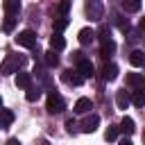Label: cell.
Returning a JSON list of instances; mask_svg holds the SVG:
<instances>
[{
    "mask_svg": "<svg viewBox=\"0 0 145 145\" xmlns=\"http://www.w3.org/2000/svg\"><path fill=\"white\" fill-rule=\"evenodd\" d=\"M25 63V59L23 57H16V54H7L5 57V61L0 63V72L2 75H9V72H18V68Z\"/></svg>",
    "mask_w": 145,
    "mask_h": 145,
    "instance_id": "1",
    "label": "cell"
},
{
    "mask_svg": "<svg viewBox=\"0 0 145 145\" xmlns=\"http://www.w3.org/2000/svg\"><path fill=\"white\" fill-rule=\"evenodd\" d=\"M45 109H48V113H61V111L66 109V102H63V97H61L57 91H50V93H48Z\"/></svg>",
    "mask_w": 145,
    "mask_h": 145,
    "instance_id": "2",
    "label": "cell"
},
{
    "mask_svg": "<svg viewBox=\"0 0 145 145\" xmlns=\"http://www.w3.org/2000/svg\"><path fill=\"white\" fill-rule=\"evenodd\" d=\"M86 16L91 18V20H102V16H104V5H102V0H86Z\"/></svg>",
    "mask_w": 145,
    "mask_h": 145,
    "instance_id": "3",
    "label": "cell"
},
{
    "mask_svg": "<svg viewBox=\"0 0 145 145\" xmlns=\"http://www.w3.org/2000/svg\"><path fill=\"white\" fill-rule=\"evenodd\" d=\"M16 43H18L20 48H34V45H36V34H34L32 29H23V32H18V36H16Z\"/></svg>",
    "mask_w": 145,
    "mask_h": 145,
    "instance_id": "4",
    "label": "cell"
},
{
    "mask_svg": "<svg viewBox=\"0 0 145 145\" xmlns=\"http://www.w3.org/2000/svg\"><path fill=\"white\" fill-rule=\"evenodd\" d=\"M75 70H77V72H79V75H82L84 79H86V77H93V75H95V66H93V63H91L88 59H82V61H77V68H75Z\"/></svg>",
    "mask_w": 145,
    "mask_h": 145,
    "instance_id": "5",
    "label": "cell"
},
{
    "mask_svg": "<svg viewBox=\"0 0 145 145\" xmlns=\"http://www.w3.org/2000/svg\"><path fill=\"white\" fill-rule=\"evenodd\" d=\"M97 125H100V118L93 113V116H86L84 120H82V131L84 134H93L95 129H97Z\"/></svg>",
    "mask_w": 145,
    "mask_h": 145,
    "instance_id": "6",
    "label": "cell"
},
{
    "mask_svg": "<svg viewBox=\"0 0 145 145\" xmlns=\"http://www.w3.org/2000/svg\"><path fill=\"white\" fill-rule=\"evenodd\" d=\"M61 79H63L66 84H70V86H79V84L84 82V77H82V75H79L77 70H63Z\"/></svg>",
    "mask_w": 145,
    "mask_h": 145,
    "instance_id": "7",
    "label": "cell"
},
{
    "mask_svg": "<svg viewBox=\"0 0 145 145\" xmlns=\"http://www.w3.org/2000/svg\"><path fill=\"white\" fill-rule=\"evenodd\" d=\"M118 77V66L116 63H104V68H102V79L104 82H113Z\"/></svg>",
    "mask_w": 145,
    "mask_h": 145,
    "instance_id": "8",
    "label": "cell"
},
{
    "mask_svg": "<svg viewBox=\"0 0 145 145\" xmlns=\"http://www.w3.org/2000/svg\"><path fill=\"white\" fill-rule=\"evenodd\" d=\"M16 86H18V88H29V86H32V75L18 70V72H16Z\"/></svg>",
    "mask_w": 145,
    "mask_h": 145,
    "instance_id": "9",
    "label": "cell"
},
{
    "mask_svg": "<svg viewBox=\"0 0 145 145\" xmlns=\"http://www.w3.org/2000/svg\"><path fill=\"white\" fill-rule=\"evenodd\" d=\"M2 7L7 16H16L20 11V0H2Z\"/></svg>",
    "mask_w": 145,
    "mask_h": 145,
    "instance_id": "10",
    "label": "cell"
},
{
    "mask_svg": "<svg viewBox=\"0 0 145 145\" xmlns=\"http://www.w3.org/2000/svg\"><path fill=\"white\" fill-rule=\"evenodd\" d=\"M113 52H116V41H113V39H109V41H102V50H100V57H102V59H109Z\"/></svg>",
    "mask_w": 145,
    "mask_h": 145,
    "instance_id": "11",
    "label": "cell"
},
{
    "mask_svg": "<svg viewBox=\"0 0 145 145\" xmlns=\"http://www.w3.org/2000/svg\"><path fill=\"white\" fill-rule=\"evenodd\" d=\"M145 84V77L140 72H127V86H134V88H140Z\"/></svg>",
    "mask_w": 145,
    "mask_h": 145,
    "instance_id": "12",
    "label": "cell"
},
{
    "mask_svg": "<svg viewBox=\"0 0 145 145\" xmlns=\"http://www.w3.org/2000/svg\"><path fill=\"white\" fill-rule=\"evenodd\" d=\"M50 48H52L54 52H59V50H63V48H66V39H63L61 34H57V32H54V34L50 36Z\"/></svg>",
    "mask_w": 145,
    "mask_h": 145,
    "instance_id": "13",
    "label": "cell"
},
{
    "mask_svg": "<svg viewBox=\"0 0 145 145\" xmlns=\"http://www.w3.org/2000/svg\"><path fill=\"white\" fill-rule=\"evenodd\" d=\"M129 63H131L134 68H140V66L145 63V52H143V50H134V52L129 54Z\"/></svg>",
    "mask_w": 145,
    "mask_h": 145,
    "instance_id": "14",
    "label": "cell"
},
{
    "mask_svg": "<svg viewBox=\"0 0 145 145\" xmlns=\"http://www.w3.org/2000/svg\"><path fill=\"white\" fill-rule=\"evenodd\" d=\"M91 109H93V104H91L88 97H79V100L75 102V113H88Z\"/></svg>",
    "mask_w": 145,
    "mask_h": 145,
    "instance_id": "15",
    "label": "cell"
},
{
    "mask_svg": "<svg viewBox=\"0 0 145 145\" xmlns=\"http://www.w3.org/2000/svg\"><path fill=\"white\" fill-rule=\"evenodd\" d=\"M77 39H79V43H82V45H88V43L95 39V32H93V29H88V27H84V29H79Z\"/></svg>",
    "mask_w": 145,
    "mask_h": 145,
    "instance_id": "16",
    "label": "cell"
},
{
    "mask_svg": "<svg viewBox=\"0 0 145 145\" xmlns=\"http://www.w3.org/2000/svg\"><path fill=\"white\" fill-rule=\"evenodd\" d=\"M14 111H9V109H2L0 106V127H9L11 122H14Z\"/></svg>",
    "mask_w": 145,
    "mask_h": 145,
    "instance_id": "17",
    "label": "cell"
},
{
    "mask_svg": "<svg viewBox=\"0 0 145 145\" xmlns=\"http://www.w3.org/2000/svg\"><path fill=\"white\" fill-rule=\"evenodd\" d=\"M140 0H122V9L127 11V14H136V11H140Z\"/></svg>",
    "mask_w": 145,
    "mask_h": 145,
    "instance_id": "18",
    "label": "cell"
},
{
    "mask_svg": "<svg viewBox=\"0 0 145 145\" xmlns=\"http://www.w3.org/2000/svg\"><path fill=\"white\" fill-rule=\"evenodd\" d=\"M116 104H118V109H127L129 106V93L127 91H118L116 93Z\"/></svg>",
    "mask_w": 145,
    "mask_h": 145,
    "instance_id": "19",
    "label": "cell"
},
{
    "mask_svg": "<svg viewBox=\"0 0 145 145\" xmlns=\"http://www.w3.org/2000/svg\"><path fill=\"white\" fill-rule=\"evenodd\" d=\"M118 131H125V134H134L136 131V125H134V120L131 118H122V122H120V127H118Z\"/></svg>",
    "mask_w": 145,
    "mask_h": 145,
    "instance_id": "20",
    "label": "cell"
},
{
    "mask_svg": "<svg viewBox=\"0 0 145 145\" xmlns=\"http://www.w3.org/2000/svg\"><path fill=\"white\" fill-rule=\"evenodd\" d=\"M129 102H131L134 106H143V104H145V95H143V91H140V88H136V91L129 95Z\"/></svg>",
    "mask_w": 145,
    "mask_h": 145,
    "instance_id": "21",
    "label": "cell"
},
{
    "mask_svg": "<svg viewBox=\"0 0 145 145\" xmlns=\"http://www.w3.org/2000/svg\"><path fill=\"white\" fill-rule=\"evenodd\" d=\"M43 54H45V63H48L50 68L59 66V57H57V52H54V50H48V52H43Z\"/></svg>",
    "mask_w": 145,
    "mask_h": 145,
    "instance_id": "22",
    "label": "cell"
},
{
    "mask_svg": "<svg viewBox=\"0 0 145 145\" xmlns=\"http://www.w3.org/2000/svg\"><path fill=\"white\" fill-rule=\"evenodd\" d=\"M39 97H41V91L29 86V88H27V93H25V100H27V102H34V100H39Z\"/></svg>",
    "mask_w": 145,
    "mask_h": 145,
    "instance_id": "23",
    "label": "cell"
},
{
    "mask_svg": "<svg viewBox=\"0 0 145 145\" xmlns=\"http://www.w3.org/2000/svg\"><path fill=\"white\" fill-rule=\"evenodd\" d=\"M68 9H70V0H61V2L57 5V11L61 14V18H66V14H68Z\"/></svg>",
    "mask_w": 145,
    "mask_h": 145,
    "instance_id": "24",
    "label": "cell"
},
{
    "mask_svg": "<svg viewBox=\"0 0 145 145\" xmlns=\"http://www.w3.org/2000/svg\"><path fill=\"white\" fill-rule=\"evenodd\" d=\"M66 27H68V18H57V20H54V32H57V34L63 32Z\"/></svg>",
    "mask_w": 145,
    "mask_h": 145,
    "instance_id": "25",
    "label": "cell"
},
{
    "mask_svg": "<svg viewBox=\"0 0 145 145\" xmlns=\"http://www.w3.org/2000/svg\"><path fill=\"white\" fill-rule=\"evenodd\" d=\"M14 25H16V18H14V16H7V18H5L2 29H5V32H11V29H14Z\"/></svg>",
    "mask_w": 145,
    "mask_h": 145,
    "instance_id": "26",
    "label": "cell"
},
{
    "mask_svg": "<svg viewBox=\"0 0 145 145\" xmlns=\"http://www.w3.org/2000/svg\"><path fill=\"white\" fill-rule=\"evenodd\" d=\"M104 138H106V140H116V138H118V127H109V129L104 131Z\"/></svg>",
    "mask_w": 145,
    "mask_h": 145,
    "instance_id": "27",
    "label": "cell"
},
{
    "mask_svg": "<svg viewBox=\"0 0 145 145\" xmlns=\"http://www.w3.org/2000/svg\"><path fill=\"white\" fill-rule=\"evenodd\" d=\"M97 34H100V41H109V39H111V32H109V27H106V25H102Z\"/></svg>",
    "mask_w": 145,
    "mask_h": 145,
    "instance_id": "28",
    "label": "cell"
},
{
    "mask_svg": "<svg viewBox=\"0 0 145 145\" xmlns=\"http://www.w3.org/2000/svg\"><path fill=\"white\" fill-rule=\"evenodd\" d=\"M72 127H75V120H72V118H68V120H66V129H68V131H72Z\"/></svg>",
    "mask_w": 145,
    "mask_h": 145,
    "instance_id": "29",
    "label": "cell"
},
{
    "mask_svg": "<svg viewBox=\"0 0 145 145\" xmlns=\"http://www.w3.org/2000/svg\"><path fill=\"white\" fill-rule=\"evenodd\" d=\"M5 145H20V140H18V138H9Z\"/></svg>",
    "mask_w": 145,
    "mask_h": 145,
    "instance_id": "30",
    "label": "cell"
},
{
    "mask_svg": "<svg viewBox=\"0 0 145 145\" xmlns=\"http://www.w3.org/2000/svg\"><path fill=\"white\" fill-rule=\"evenodd\" d=\"M120 145H134V143H131L129 138H122V140H120Z\"/></svg>",
    "mask_w": 145,
    "mask_h": 145,
    "instance_id": "31",
    "label": "cell"
}]
</instances>
